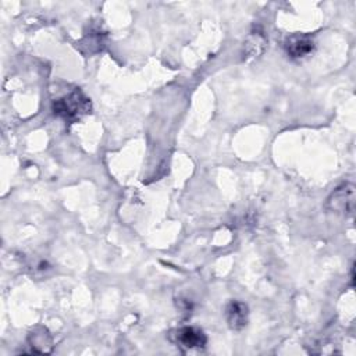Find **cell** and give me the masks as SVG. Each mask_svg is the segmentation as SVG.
Wrapping results in <instances>:
<instances>
[{"instance_id":"5","label":"cell","mask_w":356,"mask_h":356,"mask_svg":"<svg viewBox=\"0 0 356 356\" xmlns=\"http://www.w3.org/2000/svg\"><path fill=\"white\" fill-rule=\"evenodd\" d=\"M248 306L243 302L232 300L225 309V318L231 330L239 331L248 324Z\"/></svg>"},{"instance_id":"7","label":"cell","mask_w":356,"mask_h":356,"mask_svg":"<svg viewBox=\"0 0 356 356\" xmlns=\"http://www.w3.org/2000/svg\"><path fill=\"white\" fill-rule=\"evenodd\" d=\"M267 44V39L264 36V32L260 28H254L246 42H245V54L246 57H257L259 54H261L266 49Z\"/></svg>"},{"instance_id":"2","label":"cell","mask_w":356,"mask_h":356,"mask_svg":"<svg viewBox=\"0 0 356 356\" xmlns=\"http://www.w3.org/2000/svg\"><path fill=\"white\" fill-rule=\"evenodd\" d=\"M355 185L350 182H345L328 196L325 207L327 210L335 213V214H352L355 210Z\"/></svg>"},{"instance_id":"1","label":"cell","mask_w":356,"mask_h":356,"mask_svg":"<svg viewBox=\"0 0 356 356\" xmlns=\"http://www.w3.org/2000/svg\"><path fill=\"white\" fill-rule=\"evenodd\" d=\"M53 111L68 122H74L90 111V100L79 89L54 100Z\"/></svg>"},{"instance_id":"3","label":"cell","mask_w":356,"mask_h":356,"mask_svg":"<svg viewBox=\"0 0 356 356\" xmlns=\"http://www.w3.org/2000/svg\"><path fill=\"white\" fill-rule=\"evenodd\" d=\"M174 341L184 352L200 350L206 346L207 338L200 328L196 327H182L174 334Z\"/></svg>"},{"instance_id":"6","label":"cell","mask_w":356,"mask_h":356,"mask_svg":"<svg viewBox=\"0 0 356 356\" xmlns=\"http://www.w3.org/2000/svg\"><path fill=\"white\" fill-rule=\"evenodd\" d=\"M28 343L35 353H49L53 348V339L49 331L43 327H36L28 335Z\"/></svg>"},{"instance_id":"4","label":"cell","mask_w":356,"mask_h":356,"mask_svg":"<svg viewBox=\"0 0 356 356\" xmlns=\"http://www.w3.org/2000/svg\"><path fill=\"white\" fill-rule=\"evenodd\" d=\"M284 47L291 58H303L313 51L314 40L306 33H295L286 38Z\"/></svg>"}]
</instances>
